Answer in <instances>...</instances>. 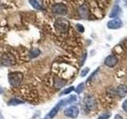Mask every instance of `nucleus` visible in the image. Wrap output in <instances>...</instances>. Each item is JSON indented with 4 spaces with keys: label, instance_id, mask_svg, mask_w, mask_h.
<instances>
[{
    "label": "nucleus",
    "instance_id": "nucleus-1",
    "mask_svg": "<svg viewBox=\"0 0 127 119\" xmlns=\"http://www.w3.org/2000/svg\"><path fill=\"white\" fill-rule=\"evenodd\" d=\"M22 79L23 75L21 72H18V71L10 72L8 75V80H9L10 84L14 87H17L21 84Z\"/></svg>",
    "mask_w": 127,
    "mask_h": 119
},
{
    "label": "nucleus",
    "instance_id": "nucleus-2",
    "mask_svg": "<svg viewBox=\"0 0 127 119\" xmlns=\"http://www.w3.org/2000/svg\"><path fill=\"white\" fill-rule=\"evenodd\" d=\"M55 28L61 33H66L68 30L69 22L64 18H59L55 22Z\"/></svg>",
    "mask_w": 127,
    "mask_h": 119
},
{
    "label": "nucleus",
    "instance_id": "nucleus-3",
    "mask_svg": "<svg viewBox=\"0 0 127 119\" xmlns=\"http://www.w3.org/2000/svg\"><path fill=\"white\" fill-rule=\"evenodd\" d=\"M85 106L89 110H94L97 108V102L93 95L88 94L84 98Z\"/></svg>",
    "mask_w": 127,
    "mask_h": 119
},
{
    "label": "nucleus",
    "instance_id": "nucleus-4",
    "mask_svg": "<svg viewBox=\"0 0 127 119\" xmlns=\"http://www.w3.org/2000/svg\"><path fill=\"white\" fill-rule=\"evenodd\" d=\"M52 11H53V13L60 14V15H65L67 12V8L64 4L58 3L52 7Z\"/></svg>",
    "mask_w": 127,
    "mask_h": 119
},
{
    "label": "nucleus",
    "instance_id": "nucleus-5",
    "mask_svg": "<svg viewBox=\"0 0 127 119\" xmlns=\"http://www.w3.org/2000/svg\"><path fill=\"white\" fill-rule=\"evenodd\" d=\"M1 63L5 66H11L14 64L15 59L14 57L10 53L4 54L1 58Z\"/></svg>",
    "mask_w": 127,
    "mask_h": 119
},
{
    "label": "nucleus",
    "instance_id": "nucleus-6",
    "mask_svg": "<svg viewBox=\"0 0 127 119\" xmlns=\"http://www.w3.org/2000/svg\"><path fill=\"white\" fill-rule=\"evenodd\" d=\"M64 115L71 118H76L79 115V109L77 106H73L67 108L64 110Z\"/></svg>",
    "mask_w": 127,
    "mask_h": 119
},
{
    "label": "nucleus",
    "instance_id": "nucleus-7",
    "mask_svg": "<svg viewBox=\"0 0 127 119\" xmlns=\"http://www.w3.org/2000/svg\"><path fill=\"white\" fill-rule=\"evenodd\" d=\"M122 26V22L120 18L111 19L107 22V27L110 30H118Z\"/></svg>",
    "mask_w": 127,
    "mask_h": 119
},
{
    "label": "nucleus",
    "instance_id": "nucleus-8",
    "mask_svg": "<svg viewBox=\"0 0 127 119\" xmlns=\"http://www.w3.org/2000/svg\"><path fill=\"white\" fill-rule=\"evenodd\" d=\"M104 63L107 67H114L118 63V58L115 57V56L110 55L108 57H106Z\"/></svg>",
    "mask_w": 127,
    "mask_h": 119
},
{
    "label": "nucleus",
    "instance_id": "nucleus-9",
    "mask_svg": "<svg viewBox=\"0 0 127 119\" xmlns=\"http://www.w3.org/2000/svg\"><path fill=\"white\" fill-rule=\"evenodd\" d=\"M78 13L82 18H89L90 11H89V9L87 5H82L81 6H79L78 9Z\"/></svg>",
    "mask_w": 127,
    "mask_h": 119
},
{
    "label": "nucleus",
    "instance_id": "nucleus-10",
    "mask_svg": "<svg viewBox=\"0 0 127 119\" xmlns=\"http://www.w3.org/2000/svg\"><path fill=\"white\" fill-rule=\"evenodd\" d=\"M117 94L121 98H124L127 94V86L125 84H120L117 88Z\"/></svg>",
    "mask_w": 127,
    "mask_h": 119
},
{
    "label": "nucleus",
    "instance_id": "nucleus-11",
    "mask_svg": "<svg viewBox=\"0 0 127 119\" xmlns=\"http://www.w3.org/2000/svg\"><path fill=\"white\" fill-rule=\"evenodd\" d=\"M62 107V104H61V101H60L57 105H56L53 109L51 110V111L49 112V117L50 118H54L56 115L57 114V113L59 112V110H60V109H61Z\"/></svg>",
    "mask_w": 127,
    "mask_h": 119
},
{
    "label": "nucleus",
    "instance_id": "nucleus-12",
    "mask_svg": "<svg viewBox=\"0 0 127 119\" xmlns=\"http://www.w3.org/2000/svg\"><path fill=\"white\" fill-rule=\"evenodd\" d=\"M75 101H76V96H75V95H71V96H69L68 98L61 100V102L62 104V106H64L67 105L71 104V103L75 102Z\"/></svg>",
    "mask_w": 127,
    "mask_h": 119
},
{
    "label": "nucleus",
    "instance_id": "nucleus-13",
    "mask_svg": "<svg viewBox=\"0 0 127 119\" xmlns=\"http://www.w3.org/2000/svg\"><path fill=\"white\" fill-rule=\"evenodd\" d=\"M121 12V8L118 5H114V7L112 8V10L110 13L109 14V17L110 18H116L118 16V14H120Z\"/></svg>",
    "mask_w": 127,
    "mask_h": 119
},
{
    "label": "nucleus",
    "instance_id": "nucleus-14",
    "mask_svg": "<svg viewBox=\"0 0 127 119\" xmlns=\"http://www.w3.org/2000/svg\"><path fill=\"white\" fill-rule=\"evenodd\" d=\"M22 103H24V101H22V100H20V99H18V98H13L8 102V104H9L10 106H17L19 104H22Z\"/></svg>",
    "mask_w": 127,
    "mask_h": 119
},
{
    "label": "nucleus",
    "instance_id": "nucleus-15",
    "mask_svg": "<svg viewBox=\"0 0 127 119\" xmlns=\"http://www.w3.org/2000/svg\"><path fill=\"white\" fill-rule=\"evenodd\" d=\"M40 53H41V51H40L39 49H32L30 51V56L31 58H36V57H37L38 56L40 55Z\"/></svg>",
    "mask_w": 127,
    "mask_h": 119
},
{
    "label": "nucleus",
    "instance_id": "nucleus-16",
    "mask_svg": "<svg viewBox=\"0 0 127 119\" xmlns=\"http://www.w3.org/2000/svg\"><path fill=\"white\" fill-rule=\"evenodd\" d=\"M30 5L33 6V8H35V9L37 10H42V8L41 6V5L37 2V0H30Z\"/></svg>",
    "mask_w": 127,
    "mask_h": 119
},
{
    "label": "nucleus",
    "instance_id": "nucleus-17",
    "mask_svg": "<svg viewBox=\"0 0 127 119\" xmlns=\"http://www.w3.org/2000/svg\"><path fill=\"white\" fill-rule=\"evenodd\" d=\"M84 87H85V86H84V83H80V84H79L78 86H77V87H76V89H75V92H76L77 94H80V93H82L83 91V90H84Z\"/></svg>",
    "mask_w": 127,
    "mask_h": 119
},
{
    "label": "nucleus",
    "instance_id": "nucleus-18",
    "mask_svg": "<svg viewBox=\"0 0 127 119\" xmlns=\"http://www.w3.org/2000/svg\"><path fill=\"white\" fill-rule=\"evenodd\" d=\"M74 90V87H67V89L64 90L61 93V95H64V94H70L71 91Z\"/></svg>",
    "mask_w": 127,
    "mask_h": 119
},
{
    "label": "nucleus",
    "instance_id": "nucleus-19",
    "mask_svg": "<svg viewBox=\"0 0 127 119\" xmlns=\"http://www.w3.org/2000/svg\"><path fill=\"white\" fill-rule=\"evenodd\" d=\"M89 71H90V68L89 67H85V68H83L81 71V76L82 77H84L86 76V75L88 74L89 72Z\"/></svg>",
    "mask_w": 127,
    "mask_h": 119
},
{
    "label": "nucleus",
    "instance_id": "nucleus-20",
    "mask_svg": "<svg viewBox=\"0 0 127 119\" xmlns=\"http://www.w3.org/2000/svg\"><path fill=\"white\" fill-rule=\"evenodd\" d=\"M110 117V113H105L102 114L101 116H99L98 119H108Z\"/></svg>",
    "mask_w": 127,
    "mask_h": 119
},
{
    "label": "nucleus",
    "instance_id": "nucleus-21",
    "mask_svg": "<svg viewBox=\"0 0 127 119\" xmlns=\"http://www.w3.org/2000/svg\"><path fill=\"white\" fill-rule=\"evenodd\" d=\"M76 29H77V30H79V32H80V33H83V32H84V27H83L81 24H77Z\"/></svg>",
    "mask_w": 127,
    "mask_h": 119
},
{
    "label": "nucleus",
    "instance_id": "nucleus-22",
    "mask_svg": "<svg viewBox=\"0 0 127 119\" xmlns=\"http://www.w3.org/2000/svg\"><path fill=\"white\" fill-rule=\"evenodd\" d=\"M122 108H123V110H124L125 111H126V112H127V99H126L125 102H123V104H122Z\"/></svg>",
    "mask_w": 127,
    "mask_h": 119
},
{
    "label": "nucleus",
    "instance_id": "nucleus-23",
    "mask_svg": "<svg viewBox=\"0 0 127 119\" xmlns=\"http://www.w3.org/2000/svg\"><path fill=\"white\" fill-rule=\"evenodd\" d=\"M114 119H123V118H122V116H120V115L117 114V115H115V116H114Z\"/></svg>",
    "mask_w": 127,
    "mask_h": 119
},
{
    "label": "nucleus",
    "instance_id": "nucleus-24",
    "mask_svg": "<svg viewBox=\"0 0 127 119\" xmlns=\"http://www.w3.org/2000/svg\"><path fill=\"white\" fill-rule=\"evenodd\" d=\"M118 1H121L122 3H124L125 5L127 6V0H118Z\"/></svg>",
    "mask_w": 127,
    "mask_h": 119
},
{
    "label": "nucleus",
    "instance_id": "nucleus-25",
    "mask_svg": "<svg viewBox=\"0 0 127 119\" xmlns=\"http://www.w3.org/2000/svg\"><path fill=\"white\" fill-rule=\"evenodd\" d=\"M1 93H2V88L0 87V94H1Z\"/></svg>",
    "mask_w": 127,
    "mask_h": 119
}]
</instances>
